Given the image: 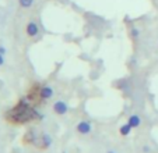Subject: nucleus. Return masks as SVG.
I'll return each instance as SVG.
<instances>
[{
  "label": "nucleus",
  "mask_w": 158,
  "mask_h": 153,
  "mask_svg": "<svg viewBox=\"0 0 158 153\" xmlns=\"http://www.w3.org/2000/svg\"><path fill=\"white\" fill-rule=\"evenodd\" d=\"M34 116H36L38 118H44V116L38 114L34 109H31L27 103H25L24 100L20 102L14 109H11L10 112L6 113V117L7 120L13 121L14 124H25L28 121H31L34 118Z\"/></svg>",
  "instance_id": "nucleus-1"
},
{
  "label": "nucleus",
  "mask_w": 158,
  "mask_h": 153,
  "mask_svg": "<svg viewBox=\"0 0 158 153\" xmlns=\"http://www.w3.org/2000/svg\"><path fill=\"white\" fill-rule=\"evenodd\" d=\"M53 110L56 114L59 116H63L67 113V110H69V107H67V104L64 103V102H56V103L53 104Z\"/></svg>",
  "instance_id": "nucleus-2"
},
{
  "label": "nucleus",
  "mask_w": 158,
  "mask_h": 153,
  "mask_svg": "<svg viewBox=\"0 0 158 153\" xmlns=\"http://www.w3.org/2000/svg\"><path fill=\"white\" fill-rule=\"evenodd\" d=\"M77 131L80 134H88L89 131H91V125H89V123H87V121H81L77 125Z\"/></svg>",
  "instance_id": "nucleus-3"
},
{
  "label": "nucleus",
  "mask_w": 158,
  "mask_h": 153,
  "mask_svg": "<svg viewBox=\"0 0 158 153\" xmlns=\"http://www.w3.org/2000/svg\"><path fill=\"white\" fill-rule=\"evenodd\" d=\"M52 95H53V91H52L51 86H42L41 91H39V96L42 99H49Z\"/></svg>",
  "instance_id": "nucleus-4"
},
{
  "label": "nucleus",
  "mask_w": 158,
  "mask_h": 153,
  "mask_svg": "<svg viewBox=\"0 0 158 153\" xmlns=\"http://www.w3.org/2000/svg\"><path fill=\"white\" fill-rule=\"evenodd\" d=\"M38 25H36L34 21H31V22H28V25H27V33L30 36H36L38 35Z\"/></svg>",
  "instance_id": "nucleus-5"
},
{
  "label": "nucleus",
  "mask_w": 158,
  "mask_h": 153,
  "mask_svg": "<svg viewBox=\"0 0 158 153\" xmlns=\"http://www.w3.org/2000/svg\"><path fill=\"white\" fill-rule=\"evenodd\" d=\"M129 124H130L133 128H137L139 125H140V123H141V120H140V117L139 116H136V114H133V116H130L129 117V121H127Z\"/></svg>",
  "instance_id": "nucleus-6"
},
{
  "label": "nucleus",
  "mask_w": 158,
  "mask_h": 153,
  "mask_svg": "<svg viewBox=\"0 0 158 153\" xmlns=\"http://www.w3.org/2000/svg\"><path fill=\"white\" fill-rule=\"evenodd\" d=\"M42 143H41V147H48L49 145L52 143V139L48 134H42Z\"/></svg>",
  "instance_id": "nucleus-7"
},
{
  "label": "nucleus",
  "mask_w": 158,
  "mask_h": 153,
  "mask_svg": "<svg viewBox=\"0 0 158 153\" xmlns=\"http://www.w3.org/2000/svg\"><path fill=\"white\" fill-rule=\"evenodd\" d=\"M131 128H133V127H131L129 123H127V124H125V125L120 127V134H122L123 136L129 135V134H130V131H131Z\"/></svg>",
  "instance_id": "nucleus-8"
},
{
  "label": "nucleus",
  "mask_w": 158,
  "mask_h": 153,
  "mask_svg": "<svg viewBox=\"0 0 158 153\" xmlns=\"http://www.w3.org/2000/svg\"><path fill=\"white\" fill-rule=\"evenodd\" d=\"M32 3H34V0H20V4L24 7V9L31 7V6H32Z\"/></svg>",
  "instance_id": "nucleus-9"
},
{
  "label": "nucleus",
  "mask_w": 158,
  "mask_h": 153,
  "mask_svg": "<svg viewBox=\"0 0 158 153\" xmlns=\"http://www.w3.org/2000/svg\"><path fill=\"white\" fill-rule=\"evenodd\" d=\"M4 63V59H3V54H0V65H3Z\"/></svg>",
  "instance_id": "nucleus-10"
},
{
  "label": "nucleus",
  "mask_w": 158,
  "mask_h": 153,
  "mask_svg": "<svg viewBox=\"0 0 158 153\" xmlns=\"http://www.w3.org/2000/svg\"><path fill=\"white\" fill-rule=\"evenodd\" d=\"M6 53V49L4 47H0V54H4Z\"/></svg>",
  "instance_id": "nucleus-11"
},
{
  "label": "nucleus",
  "mask_w": 158,
  "mask_h": 153,
  "mask_svg": "<svg viewBox=\"0 0 158 153\" xmlns=\"http://www.w3.org/2000/svg\"><path fill=\"white\" fill-rule=\"evenodd\" d=\"M133 36H139V31L137 29H133Z\"/></svg>",
  "instance_id": "nucleus-12"
},
{
  "label": "nucleus",
  "mask_w": 158,
  "mask_h": 153,
  "mask_svg": "<svg viewBox=\"0 0 158 153\" xmlns=\"http://www.w3.org/2000/svg\"><path fill=\"white\" fill-rule=\"evenodd\" d=\"M143 150H144L146 153H148V152H150V147H148V146H144V147H143Z\"/></svg>",
  "instance_id": "nucleus-13"
},
{
  "label": "nucleus",
  "mask_w": 158,
  "mask_h": 153,
  "mask_svg": "<svg viewBox=\"0 0 158 153\" xmlns=\"http://www.w3.org/2000/svg\"><path fill=\"white\" fill-rule=\"evenodd\" d=\"M108 153H115V152H112V150H109V152H108Z\"/></svg>",
  "instance_id": "nucleus-14"
},
{
  "label": "nucleus",
  "mask_w": 158,
  "mask_h": 153,
  "mask_svg": "<svg viewBox=\"0 0 158 153\" xmlns=\"http://www.w3.org/2000/svg\"><path fill=\"white\" fill-rule=\"evenodd\" d=\"M63 153H66V152H63Z\"/></svg>",
  "instance_id": "nucleus-15"
}]
</instances>
